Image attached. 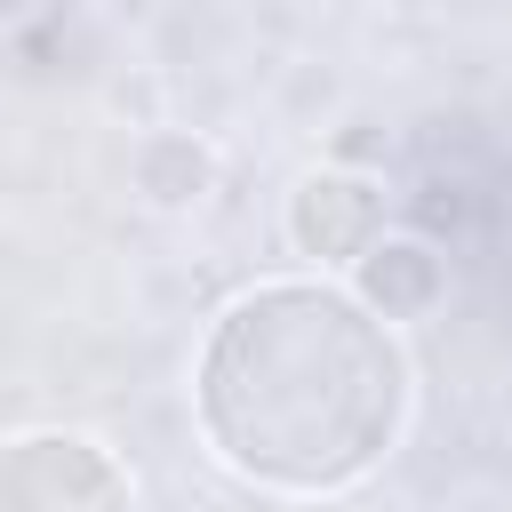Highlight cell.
Returning a JSON list of instances; mask_svg holds the SVG:
<instances>
[{
	"mask_svg": "<svg viewBox=\"0 0 512 512\" xmlns=\"http://www.w3.org/2000/svg\"><path fill=\"white\" fill-rule=\"evenodd\" d=\"M192 408L240 480L280 496H336L392 456L408 424V352L368 296L328 280H272L224 304L208 328Z\"/></svg>",
	"mask_w": 512,
	"mask_h": 512,
	"instance_id": "6da1fadb",
	"label": "cell"
},
{
	"mask_svg": "<svg viewBox=\"0 0 512 512\" xmlns=\"http://www.w3.org/2000/svg\"><path fill=\"white\" fill-rule=\"evenodd\" d=\"M0 512H136L112 448L80 432H24L0 448Z\"/></svg>",
	"mask_w": 512,
	"mask_h": 512,
	"instance_id": "7a4b0ae2",
	"label": "cell"
},
{
	"mask_svg": "<svg viewBox=\"0 0 512 512\" xmlns=\"http://www.w3.org/2000/svg\"><path fill=\"white\" fill-rule=\"evenodd\" d=\"M376 224H384V200L360 176H304V192L288 200L296 248L304 256H328V264H360L376 248Z\"/></svg>",
	"mask_w": 512,
	"mask_h": 512,
	"instance_id": "3957f363",
	"label": "cell"
},
{
	"mask_svg": "<svg viewBox=\"0 0 512 512\" xmlns=\"http://www.w3.org/2000/svg\"><path fill=\"white\" fill-rule=\"evenodd\" d=\"M360 296H368L384 320L424 312V304L440 296V264H432V248H416V240H376V248L360 256Z\"/></svg>",
	"mask_w": 512,
	"mask_h": 512,
	"instance_id": "277c9868",
	"label": "cell"
},
{
	"mask_svg": "<svg viewBox=\"0 0 512 512\" xmlns=\"http://www.w3.org/2000/svg\"><path fill=\"white\" fill-rule=\"evenodd\" d=\"M136 176H144V192H152L160 208H184V200H200V184H208V152H200L192 136H152Z\"/></svg>",
	"mask_w": 512,
	"mask_h": 512,
	"instance_id": "5b68a950",
	"label": "cell"
},
{
	"mask_svg": "<svg viewBox=\"0 0 512 512\" xmlns=\"http://www.w3.org/2000/svg\"><path fill=\"white\" fill-rule=\"evenodd\" d=\"M24 8H32V0H0V24H16V16H24Z\"/></svg>",
	"mask_w": 512,
	"mask_h": 512,
	"instance_id": "8992f818",
	"label": "cell"
}]
</instances>
